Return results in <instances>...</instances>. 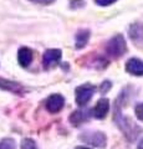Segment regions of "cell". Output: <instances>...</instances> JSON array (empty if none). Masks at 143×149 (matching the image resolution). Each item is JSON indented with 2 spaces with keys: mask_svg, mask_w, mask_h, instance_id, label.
<instances>
[{
  "mask_svg": "<svg viewBox=\"0 0 143 149\" xmlns=\"http://www.w3.org/2000/svg\"><path fill=\"white\" fill-rule=\"evenodd\" d=\"M138 149H143V139L140 142V144H138Z\"/></svg>",
  "mask_w": 143,
  "mask_h": 149,
  "instance_id": "44dd1931",
  "label": "cell"
},
{
  "mask_svg": "<svg viewBox=\"0 0 143 149\" xmlns=\"http://www.w3.org/2000/svg\"><path fill=\"white\" fill-rule=\"evenodd\" d=\"M76 149H90V148H87V147H77Z\"/></svg>",
  "mask_w": 143,
  "mask_h": 149,
  "instance_id": "7402d4cb",
  "label": "cell"
},
{
  "mask_svg": "<svg viewBox=\"0 0 143 149\" xmlns=\"http://www.w3.org/2000/svg\"><path fill=\"white\" fill-rule=\"evenodd\" d=\"M108 109H110V101L107 98H101L96 103L93 111H92V114L97 119H103L107 116Z\"/></svg>",
  "mask_w": 143,
  "mask_h": 149,
  "instance_id": "ba28073f",
  "label": "cell"
},
{
  "mask_svg": "<svg viewBox=\"0 0 143 149\" xmlns=\"http://www.w3.org/2000/svg\"><path fill=\"white\" fill-rule=\"evenodd\" d=\"M29 1L34 3V4H40V5H50L55 0H29Z\"/></svg>",
  "mask_w": 143,
  "mask_h": 149,
  "instance_id": "d6986e66",
  "label": "cell"
},
{
  "mask_svg": "<svg viewBox=\"0 0 143 149\" xmlns=\"http://www.w3.org/2000/svg\"><path fill=\"white\" fill-rule=\"evenodd\" d=\"M62 57V51L60 49H49L43 55V65L45 70H50L60 63Z\"/></svg>",
  "mask_w": 143,
  "mask_h": 149,
  "instance_id": "277c9868",
  "label": "cell"
},
{
  "mask_svg": "<svg viewBox=\"0 0 143 149\" xmlns=\"http://www.w3.org/2000/svg\"><path fill=\"white\" fill-rule=\"evenodd\" d=\"M126 71L133 76H143V61L132 57L126 62Z\"/></svg>",
  "mask_w": 143,
  "mask_h": 149,
  "instance_id": "52a82bcc",
  "label": "cell"
},
{
  "mask_svg": "<svg viewBox=\"0 0 143 149\" xmlns=\"http://www.w3.org/2000/svg\"><path fill=\"white\" fill-rule=\"evenodd\" d=\"M90 112L89 111H76L73 112L70 117V120L73 125H80L82 122H85L90 118Z\"/></svg>",
  "mask_w": 143,
  "mask_h": 149,
  "instance_id": "4fadbf2b",
  "label": "cell"
},
{
  "mask_svg": "<svg viewBox=\"0 0 143 149\" xmlns=\"http://www.w3.org/2000/svg\"><path fill=\"white\" fill-rule=\"evenodd\" d=\"M0 149H16L15 141L11 138H5L0 142Z\"/></svg>",
  "mask_w": 143,
  "mask_h": 149,
  "instance_id": "5bb4252c",
  "label": "cell"
},
{
  "mask_svg": "<svg viewBox=\"0 0 143 149\" xmlns=\"http://www.w3.org/2000/svg\"><path fill=\"white\" fill-rule=\"evenodd\" d=\"M86 5V1L85 0H70V8L71 9H81Z\"/></svg>",
  "mask_w": 143,
  "mask_h": 149,
  "instance_id": "2e32d148",
  "label": "cell"
},
{
  "mask_svg": "<svg viewBox=\"0 0 143 149\" xmlns=\"http://www.w3.org/2000/svg\"><path fill=\"white\" fill-rule=\"evenodd\" d=\"M95 91H96V87L92 86L91 83H84V85L78 86L75 90L76 103L80 107H84L85 104H87L92 98V96H93Z\"/></svg>",
  "mask_w": 143,
  "mask_h": 149,
  "instance_id": "3957f363",
  "label": "cell"
},
{
  "mask_svg": "<svg viewBox=\"0 0 143 149\" xmlns=\"http://www.w3.org/2000/svg\"><path fill=\"white\" fill-rule=\"evenodd\" d=\"M81 139L87 144H92L95 147L103 148L106 146V136L102 132H87L81 136Z\"/></svg>",
  "mask_w": 143,
  "mask_h": 149,
  "instance_id": "5b68a950",
  "label": "cell"
},
{
  "mask_svg": "<svg viewBox=\"0 0 143 149\" xmlns=\"http://www.w3.org/2000/svg\"><path fill=\"white\" fill-rule=\"evenodd\" d=\"M127 52V44L124 37L118 34L114 35L106 45V54L113 58H118Z\"/></svg>",
  "mask_w": 143,
  "mask_h": 149,
  "instance_id": "7a4b0ae2",
  "label": "cell"
},
{
  "mask_svg": "<svg viewBox=\"0 0 143 149\" xmlns=\"http://www.w3.org/2000/svg\"><path fill=\"white\" fill-rule=\"evenodd\" d=\"M90 36H91L90 30H87V29L78 30L76 32V35H75V49L76 50L84 49L85 46L87 45V42H89Z\"/></svg>",
  "mask_w": 143,
  "mask_h": 149,
  "instance_id": "8fae6325",
  "label": "cell"
},
{
  "mask_svg": "<svg viewBox=\"0 0 143 149\" xmlns=\"http://www.w3.org/2000/svg\"><path fill=\"white\" fill-rule=\"evenodd\" d=\"M0 88L9 91V92H13V93H15V95H22V93L26 91L20 83L9 81V80H4V78H0Z\"/></svg>",
  "mask_w": 143,
  "mask_h": 149,
  "instance_id": "30bf717a",
  "label": "cell"
},
{
  "mask_svg": "<svg viewBox=\"0 0 143 149\" xmlns=\"http://www.w3.org/2000/svg\"><path fill=\"white\" fill-rule=\"evenodd\" d=\"M116 120L118 123V127L122 129V132L124 133V136L130 139V141H133V139H135L138 134L142 132L141 127H138V125L133 122L131 118L122 116L121 112H118L117 109H116Z\"/></svg>",
  "mask_w": 143,
  "mask_h": 149,
  "instance_id": "6da1fadb",
  "label": "cell"
},
{
  "mask_svg": "<svg viewBox=\"0 0 143 149\" xmlns=\"http://www.w3.org/2000/svg\"><path fill=\"white\" fill-rule=\"evenodd\" d=\"M63 104H65V98L59 95V93H54L46 101V108L50 113H57L62 109Z\"/></svg>",
  "mask_w": 143,
  "mask_h": 149,
  "instance_id": "8992f818",
  "label": "cell"
},
{
  "mask_svg": "<svg viewBox=\"0 0 143 149\" xmlns=\"http://www.w3.org/2000/svg\"><path fill=\"white\" fill-rule=\"evenodd\" d=\"M110 88H111V82H110V81H105L102 85H101V91H102V93L107 92Z\"/></svg>",
  "mask_w": 143,
  "mask_h": 149,
  "instance_id": "ffe728a7",
  "label": "cell"
},
{
  "mask_svg": "<svg viewBox=\"0 0 143 149\" xmlns=\"http://www.w3.org/2000/svg\"><path fill=\"white\" fill-rule=\"evenodd\" d=\"M116 1L117 0H95V3L100 6H110V5H112V4H114Z\"/></svg>",
  "mask_w": 143,
  "mask_h": 149,
  "instance_id": "e0dca14e",
  "label": "cell"
},
{
  "mask_svg": "<svg viewBox=\"0 0 143 149\" xmlns=\"http://www.w3.org/2000/svg\"><path fill=\"white\" fill-rule=\"evenodd\" d=\"M34 58L33 50L29 47H21L17 51V62L21 67H29Z\"/></svg>",
  "mask_w": 143,
  "mask_h": 149,
  "instance_id": "9c48e42d",
  "label": "cell"
},
{
  "mask_svg": "<svg viewBox=\"0 0 143 149\" xmlns=\"http://www.w3.org/2000/svg\"><path fill=\"white\" fill-rule=\"evenodd\" d=\"M130 36L133 42L142 44L143 42V24L136 22L130 26Z\"/></svg>",
  "mask_w": 143,
  "mask_h": 149,
  "instance_id": "7c38bea8",
  "label": "cell"
},
{
  "mask_svg": "<svg viewBox=\"0 0 143 149\" xmlns=\"http://www.w3.org/2000/svg\"><path fill=\"white\" fill-rule=\"evenodd\" d=\"M135 111H136L137 118H138V119H141V120H143V103H138V104L136 106Z\"/></svg>",
  "mask_w": 143,
  "mask_h": 149,
  "instance_id": "ac0fdd59",
  "label": "cell"
},
{
  "mask_svg": "<svg viewBox=\"0 0 143 149\" xmlns=\"http://www.w3.org/2000/svg\"><path fill=\"white\" fill-rule=\"evenodd\" d=\"M21 149H38V147L31 138H25L21 143Z\"/></svg>",
  "mask_w": 143,
  "mask_h": 149,
  "instance_id": "9a60e30c",
  "label": "cell"
}]
</instances>
